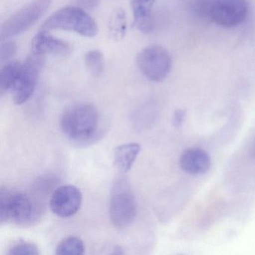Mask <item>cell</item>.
<instances>
[{
    "instance_id": "cell-8",
    "label": "cell",
    "mask_w": 255,
    "mask_h": 255,
    "mask_svg": "<svg viewBox=\"0 0 255 255\" xmlns=\"http://www.w3.org/2000/svg\"><path fill=\"white\" fill-rule=\"evenodd\" d=\"M209 14L218 26L233 29L246 20L249 5L246 0H214L209 8Z\"/></svg>"
},
{
    "instance_id": "cell-22",
    "label": "cell",
    "mask_w": 255,
    "mask_h": 255,
    "mask_svg": "<svg viewBox=\"0 0 255 255\" xmlns=\"http://www.w3.org/2000/svg\"><path fill=\"white\" fill-rule=\"evenodd\" d=\"M252 156H253V158H255V141H254L253 146H252Z\"/></svg>"
},
{
    "instance_id": "cell-14",
    "label": "cell",
    "mask_w": 255,
    "mask_h": 255,
    "mask_svg": "<svg viewBox=\"0 0 255 255\" xmlns=\"http://www.w3.org/2000/svg\"><path fill=\"white\" fill-rule=\"evenodd\" d=\"M21 68L22 63L16 61L8 62L2 67L0 71V91L2 95L11 92L18 78Z\"/></svg>"
},
{
    "instance_id": "cell-13",
    "label": "cell",
    "mask_w": 255,
    "mask_h": 255,
    "mask_svg": "<svg viewBox=\"0 0 255 255\" xmlns=\"http://www.w3.org/2000/svg\"><path fill=\"white\" fill-rule=\"evenodd\" d=\"M141 149V145L138 143L118 146L114 151L115 165L122 172H128L135 163Z\"/></svg>"
},
{
    "instance_id": "cell-1",
    "label": "cell",
    "mask_w": 255,
    "mask_h": 255,
    "mask_svg": "<svg viewBox=\"0 0 255 255\" xmlns=\"http://www.w3.org/2000/svg\"><path fill=\"white\" fill-rule=\"evenodd\" d=\"M60 128L63 133L72 141H91L97 136L99 130V113L92 104H74L62 113Z\"/></svg>"
},
{
    "instance_id": "cell-11",
    "label": "cell",
    "mask_w": 255,
    "mask_h": 255,
    "mask_svg": "<svg viewBox=\"0 0 255 255\" xmlns=\"http://www.w3.org/2000/svg\"><path fill=\"white\" fill-rule=\"evenodd\" d=\"M181 169L192 175L201 174L208 171L211 159L205 150L200 148H190L183 151L180 158Z\"/></svg>"
},
{
    "instance_id": "cell-15",
    "label": "cell",
    "mask_w": 255,
    "mask_h": 255,
    "mask_svg": "<svg viewBox=\"0 0 255 255\" xmlns=\"http://www.w3.org/2000/svg\"><path fill=\"white\" fill-rule=\"evenodd\" d=\"M128 29L127 17L122 8H117L113 11L109 22V30L110 35L114 39L121 40L125 36Z\"/></svg>"
},
{
    "instance_id": "cell-12",
    "label": "cell",
    "mask_w": 255,
    "mask_h": 255,
    "mask_svg": "<svg viewBox=\"0 0 255 255\" xmlns=\"http://www.w3.org/2000/svg\"><path fill=\"white\" fill-rule=\"evenodd\" d=\"M156 0H132L134 26L142 32L153 29L152 10Z\"/></svg>"
},
{
    "instance_id": "cell-5",
    "label": "cell",
    "mask_w": 255,
    "mask_h": 255,
    "mask_svg": "<svg viewBox=\"0 0 255 255\" xmlns=\"http://www.w3.org/2000/svg\"><path fill=\"white\" fill-rule=\"evenodd\" d=\"M52 0H34L14 13L1 26V39L6 40L26 32L50 8Z\"/></svg>"
},
{
    "instance_id": "cell-2",
    "label": "cell",
    "mask_w": 255,
    "mask_h": 255,
    "mask_svg": "<svg viewBox=\"0 0 255 255\" xmlns=\"http://www.w3.org/2000/svg\"><path fill=\"white\" fill-rule=\"evenodd\" d=\"M62 29L86 37L98 34L96 22L80 7H64L52 14L41 26V31Z\"/></svg>"
},
{
    "instance_id": "cell-7",
    "label": "cell",
    "mask_w": 255,
    "mask_h": 255,
    "mask_svg": "<svg viewBox=\"0 0 255 255\" xmlns=\"http://www.w3.org/2000/svg\"><path fill=\"white\" fill-rule=\"evenodd\" d=\"M44 65V56L35 53L30 55L24 63L22 64L18 78L10 92L12 94L14 104L21 105L29 101L35 92L37 81Z\"/></svg>"
},
{
    "instance_id": "cell-20",
    "label": "cell",
    "mask_w": 255,
    "mask_h": 255,
    "mask_svg": "<svg viewBox=\"0 0 255 255\" xmlns=\"http://www.w3.org/2000/svg\"><path fill=\"white\" fill-rule=\"evenodd\" d=\"M186 118V111L183 110H177L174 112L173 116V125L176 128H179L183 125Z\"/></svg>"
},
{
    "instance_id": "cell-4",
    "label": "cell",
    "mask_w": 255,
    "mask_h": 255,
    "mask_svg": "<svg viewBox=\"0 0 255 255\" xmlns=\"http://www.w3.org/2000/svg\"><path fill=\"white\" fill-rule=\"evenodd\" d=\"M35 219V207L30 198L22 192L6 189L0 191L1 224L11 222L18 225L31 224Z\"/></svg>"
},
{
    "instance_id": "cell-16",
    "label": "cell",
    "mask_w": 255,
    "mask_h": 255,
    "mask_svg": "<svg viewBox=\"0 0 255 255\" xmlns=\"http://www.w3.org/2000/svg\"><path fill=\"white\" fill-rule=\"evenodd\" d=\"M85 244L81 239L77 237H68L58 244L56 254L59 255H82L85 253Z\"/></svg>"
},
{
    "instance_id": "cell-17",
    "label": "cell",
    "mask_w": 255,
    "mask_h": 255,
    "mask_svg": "<svg viewBox=\"0 0 255 255\" xmlns=\"http://www.w3.org/2000/svg\"><path fill=\"white\" fill-rule=\"evenodd\" d=\"M85 62L86 68L92 75L98 77L104 72L105 61L104 55L99 50H90L86 53L85 56Z\"/></svg>"
},
{
    "instance_id": "cell-6",
    "label": "cell",
    "mask_w": 255,
    "mask_h": 255,
    "mask_svg": "<svg viewBox=\"0 0 255 255\" xmlns=\"http://www.w3.org/2000/svg\"><path fill=\"white\" fill-rule=\"evenodd\" d=\"M136 62L141 73L155 83L164 81L172 67L169 52L159 45L148 46L143 49L137 56Z\"/></svg>"
},
{
    "instance_id": "cell-19",
    "label": "cell",
    "mask_w": 255,
    "mask_h": 255,
    "mask_svg": "<svg viewBox=\"0 0 255 255\" xmlns=\"http://www.w3.org/2000/svg\"><path fill=\"white\" fill-rule=\"evenodd\" d=\"M17 53V45L14 42H6L0 47V61L1 63L8 62Z\"/></svg>"
},
{
    "instance_id": "cell-9",
    "label": "cell",
    "mask_w": 255,
    "mask_h": 255,
    "mask_svg": "<svg viewBox=\"0 0 255 255\" xmlns=\"http://www.w3.org/2000/svg\"><path fill=\"white\" fill-rule=\"evenodd\" d=\"M82 201L83 195L78 188L73 185H64L57 188L52 195L50 210L59 217H71L79 211Z\"/></svg>"
},
{
    "instance_id": "cell-10",
    "label": "cell",
    "mask_w": 255,
    "mask_h": 255,
    "mask_svg": "<svg viewBox=\"0 0 255 255\" xmlns=\"http://www.w3.org/2000/svg\"><path fill=\"white\" fill-rule=\"evenodd\" d=\"M32 53L35 54L56 55L59 56H69L72 47L66 41L48 35L47 32L41 31L37 34L32 41Z\"/></svg>"
},
{
    "instance_id": "cell-3",
    "label": "cell",
    "mask_w": 255,
    "mask_h": 255,
    "mask_svg": "<svg viewBox=\"0 0 255 255\" xmlns=\"http://www.w3.org/2000/svg\"><path fill=\"white\" fill-rule=\"evenodd\" d=\"M137 204L129 182L119 177L113 183L110 203V216L116 228H127L133 222L136 216Z\"/></svg>"
},
{
    "instance_id": "cell-21",
    "label": "cell",
    "mask_w": 255,
    "mask_h": 255,
    "mask_svg": "<svg viewBox=\"0 0 255 255\" xmlns=\"http://www.w3.org/2000/svg\"><path fill=\"white\" fill-rule=\"evenodd\" d=\"M101 0H76L77 5L86 9H94L99 5Z\"/></svg>"
},
{
    "instance_id": "cell-18",
    "label": "cell",
    "mask_w": 255,
    "mask_h": 255,
    "mask_svg": "<svg viewBox=\"0 0 255 255\" xmlns=\"http://www.w3.org/2000/svg\"><path fill=\"white\" fill-rule=\"evenodd\" d=\"M8 254L10 255H38L40 252L38 246L34 243L20 240L10 247Z\"/></svg>"
}]
</instances>
